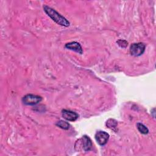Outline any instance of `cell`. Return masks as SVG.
Here are the masks:
<instances>
[{
	"label": "cell",
	"instance_id": "cell-1",
	"mask_svg": "<svg viewBox=\"0 0 156 156\" xmlns=\"http://www.w3.org/2000/svg\"><path fill=\"white\" fill-rule=\"evenodd\" d=\"M43 10L45 13L57 24L64 27H68L69 26L70 23L68 20H67L64 16L58 13L55 9L48 5H44Z\"/></svg>",
	"mask_w": 156,
	"mask_h": 156
},
{
	"label": "cell",
	"instance_id": "cell-2",
	"mask_svg": "<svg viewBox=\"0 0 156 156\" xmlns=\"http://www.w3.org/2000/svg\"><path fill=\"white\" fill-rule=\"evenodd\" d=\"M92 142L91 139L87 135H83L82 137L77 140L75 144V149L78 147L76 151L83 150L85 151H89L92 147Z\"/></svg>",
	"mask_w": 156,
	"mask_h": 156
},
{
	"label": "cell",
	"instance_id": "cell-3",
	"mask_svg": "<svg viewBox=\"0 0 156 156\" xmlns=\"http://www.w3.org/2000/svg\"><path fill=\"white\" fill-rule=\"evenodd\" d=\"M146 48V45L143 43H135L131 44L130 47V53L132 55L138 57L141 55Z\"/></svg>",
	"mask_w": 156,
	"mask_h": 156
},
{
	"label": "cell",
	"instance_id": "cell-4",
	"mask_svg": "<svg viewBox=\"0 0 156 156\" xmlns=\"http://www.w3.org/2000/svg\"><path fill=\"white\" fill-rule=\"evenodd\" d=\"M41 100V96L32 94H27L22 98L23 103L27 105H35L40 102Z\"/></svg>",
	"mask_w": 156,
	"mask_h": 156
},
{
	"label": "cell",
	"instance_id": "cell-5",
	"mask_svg": "<svg viewBox=\"0 0 156 156\" xmlns=\"http://www.w3.org/2000/svg\"><path fill=\"white\" fill-rule=\"evenodd\" d=\"M95 139L100 146H104L109 139V134L105 131L99 130L95 134Z\"/></svg>",
	"mask_w": 156,
	"mask_h": 156
},
{
	"label": "cell",
	"instance_id": "cell-6",
	"mask_svg": "<svg viewBox=\"0 0 156 156\" xmlns=\"http://www.w3.org/2000/svg\"><path fill=\"white\" fill-rule=\"evenodd\" d=\"M62 115L65 119L68 121H75L79 118V115L77 113L66 109L62 110Z\"/></svg>",
	"mask_w": 156,
	"mask_h": 156
},
{
	"label": "cell",
	"instance_id": "cell-7",
	"mask_svg": "<svg viewBox=\"0 0 156 156\" xmlns=\"http://www.w3.org/2000/svg\"><path fill=\"white\" fill-rule=\"evenodd\" d=\"M65 47L68 49L74 51L80 54H82L83 53V49L82 48L81 45L77 41H72L68 43L65 44Z\"/></svg>",
	"mask_w": 156,
	"mask_h": 156
},
{
	"label": "cell",
	"instance_id": "cell-8",
	"mask_svg": "<svg viewBox=\"0 0 156 156\" xmlns=\"http://www.w3.org/2000/svg\"><path fill=\"white\" fill-rule=\"evenodd\" d=\"M136 127L138 131L142 134L146 135L149 133V129H147V127L141 122H138L136 124Z\"/></svg>",
	"mask_w": 156,
	"mask_h": 156
},
{
	"label": "cell",
	"instance_id": "cell-9",
	"mask_svg": "<svg viewBox=\"0 0 156 156\" xmlns=\"http://www.w3.org/2000/svg\"><path fill=\"white\" fill-rule=\"evenodd\" d=\"M56 126L59 127L60 128L64 129V130H68L69 128V124L65 121H63V120H60L58 121L57 123H56Z\"/></svg>",
	"mask_w": 156,
	"mask_h": 156
},
{
	"label": "cell",
	"instance_id": "cell-10",
	"mask_svg": "<svg viewBox=\"0 0 156 156\" xmlns=\"http://www.w3.org/2000/svg\"><path fill=\"white\" fill-rule=\"evenodd\" d=\"M117 124H118L117 121L113 119H109L106 122V126H107V127L112 129H114V128L116 127Z\"/></svg>",
	"mask_w": 156,
	"mask_h": 156
},
{
	"label": "cell",
	"instance_id": "cell-11",
	"mask_svg": "<svg viewBox=\"0 0 156 156\" xmlns=\"http://www.w3.org/2000/svg\"><path fill=\"white\" fill-rule=\"evenodd\" d=\"M117 44H118L119 46H120L121 48H126L127 44H128V43L126 40H118L117 41H116Z\"/></svg>",
	"mask_w": 156,
	"mask_h": 156
}]
</instances>
